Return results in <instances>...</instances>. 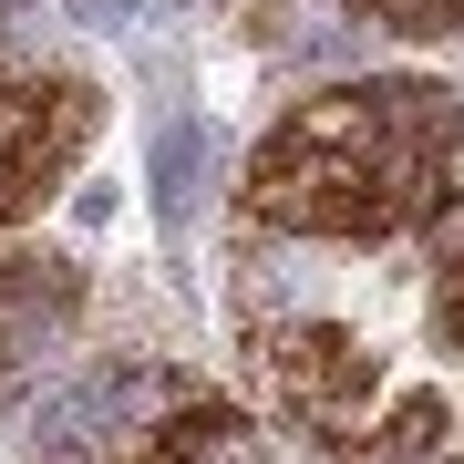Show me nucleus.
Returning <instances> with one entry per match:
<instances>
[{
    "instance_id": "6",
    "label": "nucleus",
    "mask_w": 464,
    "mask_h": 464,
    "mask_svg": "<svg viewBox=\"0 0 464 464\" xmlns=\"http://www.w3.org/2000/svg\"><path fill=\"white\" fill-rule=\"evenodd\" d=\"M433 331H444V351H464V207L433 237Z\"/></svg>"
},
{
    "instance_id": "5",
    "label": "nucleus",
    "mask_w": 464,
    "mask_h": 464,
    "mask_svg": "<svg viewBox=\"0 0 464 464\" xmlns=\"http://www.w3.org/2000/svg\"><path fill=\"white\" fill-rule=\"evenodd\" d=\"M134 464H268V454H258V433H248L237 402H176V413L145 433Z\"/></svg>"
},
{
    "instance_id": "4",
    "label": "nucleus",
    "mask_w": 464,
    "mask_h": 464,
    "mask_svg": "<svg viewBox=\"0 0 464 464\" xmlns=\"http://www.w3.org/2000/svg\"><path fill=\"white\" fill-rule=\"evenodd\" d=\"M72 320H83V268L72 258H52V248L0 258V402L72 351Z\"/></svg>"
},
{
    "instance_id": "1",
    "label": "nucleus",
    "mask_w": 464,
    "mask_h": 464,
    "mask_svg": "<svg viewBox=\"0 0 464 464\" xmlns=\"http://www.w3.org/2000/svg\"><path fill=\"white\" fill-rule=\"evenodd\" d=\"M464 166V93L423 72H372V83L299 93L258 134L237 207L289 237H402L454 197Z\"/></svg>"
},
{
    "instance_id": "7",
    "label": "nucleus",
    "mask_w": 464,
    "mask_h": 464,
    "mask_svg": "<svg viewBox=\"0 0 464 464\" xmlns=\"http://www.w3.org/2000/svg\"><path fill=\"white\" fill-rule=\"evenodd\" d=\"M362 21H382V32H413V42H433V32H454L464 21V0H351Z\"/></svg>"
},
{
    "instance_id": "3",
    "label": "nucleus",
    "mask_w": 464,
    "mask_h": 464,
    "mask_svg": "<svg viewBox=\"0 0 464 464\" xmlns=\"http://www.w3.org/2000/svg\"><path fill=\"white\" fill-rule=\"evenodd\" d=\"M93 124H103L93 83H11L0 72V227L32 217L72 176V155L93 145Z\"/></svg>"
},
{
    "instance_id": "2",
    "label": "nucleus",
    "mask_w": 464,
    "mask_h": 464,
    "mask_svg": "<svg viewBox=\"0 0 464 464\" xmlns=\"http://www.w3.org/2000/svg\"><path fill=\"white\" fill-rule=\"evenodd\" d=\"M258 382L268 402L289 413V433H310L320 454H382V351L362 331H341V320H279V331H258Z\"/></svg>"
}]
</instances>
